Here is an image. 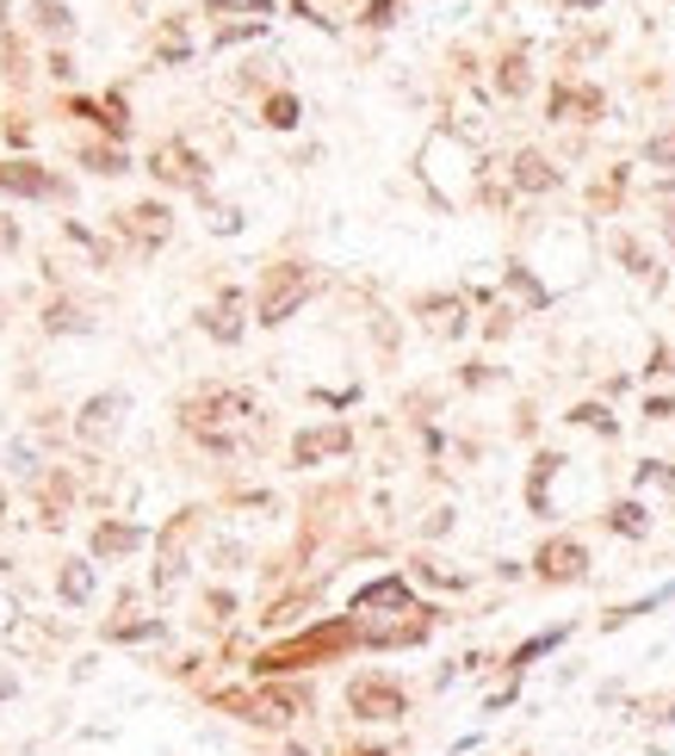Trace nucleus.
<instances>
[{"label": "nucleus", "mask_w": 675, "mask_h": 756, "mask_svg": "<svg viewBox=\"0 0 675 756\" xmlns=\"http://www.w3.org/2000/svg\"><path fill=\"white\" fill-rule=\"evenodd\" d=\"M125 230L143 242V249H149V242H161V237H168V206H130V211H125Z\"/></svg>", "instance_id": "10"}, {"label": "nucleus", "mask_w": 675, "mask_h": 756, "mask_svg": "<svg viewBox=\"0 0 675 756\" xmlns=\"http://www.w3.org/2000/svg\"><path fill=\"white\" fill-rule=\"evenodd\" d=\"M13 242H19V230H13V223H7V218H0V254L13 249Z\"/></svg>", "instance_id": "22"}, {"label": "nucleus", "mask_w": 675, "mask_h": 756, "mask_svg": "<svg viewBox=\"0 0 675 756\" xmlns=\"http://www.w3.org/2000/svg\"><path fill=\"white\" fill-rule=\"evenodd\" d=\"M613 249H620V254H626V261H632V273H651V254H644L632 237H620V242H613Z\"/></svg>", "instance_id": "19"}, {"label": "nucleus", "mask_w": 675, "mask_h": 756, "mask_svg": "<svg viewBox=\"0 0 675 756\" xmlns=\"http://www.w3.org/2000/svg\"><path fill=\"white\" fill-rule=\"evenodd\" d=\"M137 527H99V534H94V546L99 552H130V546H137Z\"/></svg>", "instance_id": "14"}, {"label": "nucleus", "mask_w": 675, "mask_h": 756, "mask_svg": "<svg viewBox=\"0 0 675 756\" xmlns=\"http://www.w3.org/2000/svg\"><path fill=\"white\" fill-rule=\"evenodd\" d=\"M118 410H125V397H118V391L94 397V403L81 410V434H87V441H99V434H112V428H118Z\"/></svg>", "instance_id": "8"}, {"label": "nucleus", "mask_w": 675, "mask_h": 756, "mask_svg": "<svg viewBox=\"0 0 675 756\" xmlns=\"http://www.w3.org/2000/svg\"><path fill=\"white\" fill-rule=\"evenodd\" d=\"M310 298V273L298 267V261H285V267H273L267 273V285H261V304H254V311H261V323H285V316L298 311V304Z\"/></svg>", "instance_id": "2"}, {"label": "nucleus", "mask_w": 675, "mask_h": 756, "mask_svg": "<svg viewBox=\"0 0 675 756\" xmlns=\"http://www.w3.org/2000/svg\"><path fill=\"white\" fill-rule=\"evenodd\" d=\"M582 570H589V552H582L577 539H551V546L539 552V577H551V584H577Z\"/></svg>", "instance_id": "4"}, {"label": "nucleus", "mask_w": 675, "mask_h": 756, "mask_svg": "<svg viewBox=\"0 0 675 756\" xmlns=\"http://www.w3.org/2000/svg\"><path fill=\"white\" fill-rule=\"evenodd\" d=\"M236 292H223V298L218 304H211V311H204V323H211V335H218V342H236V335H242V323H236Z\"/></svg>", "instance_id": "11"}, {"label": "nucleus", "mask_w": 675, "mask_h": 756, "mask_svg": "<svg viewBox=\"0 0 675 756\" xmlns=\"http://www.w3.org/2000/svg\"><path fill=\"white\" fill-rule=\"evenodd\" d=\"M354 447V434H347L341 422L335 428H310V434H298V465H316V459H335Z\"/></svg>", "instance_id": "5"}, {"label": "nucleus", "mask_w": 675, "mask_h": 756, "mask_svg": "<svg viewBox=\"0 0 675 756\" xmlns=\"http://www.w3.org/2000/svg\"><path fill=\"white\" fill-rule=\"evenodd\" d=\"M347 701H354L360 720H397V713H403V689L384 682V676H360L354 689H347Z\"/></svg>", "instance_id": "3"}, {"label": "nucleus", "mask_w": 675, "mask_h": 756, "mask_svg": "<svg viewBox=\"0 0 675 756\" xmlns=\"http://www.w3.org/2000/svg\"><path fill=\"white\" fill-rule=\"evenodd\" d=\"M639 484L644 490H669V496H675V472H669V465H639Z\"/></svg>", "instance_id": "17"}, {"label": "nucleus", "mask_w": 675, "mask_h": 756, "mask_svg": "<svg viewBox=\"0 0 675 756\" xmlns=\"http://www.w3.org/2000/svg\"><path fill=\"white\" fill-rule=\"evenodd\" d=\"M565 7H601V0H565Z\"/></svg>", "instance_id": "24"}, {"label": "nucleus", "mask_w": 675, "mask_h": 756, "mask_svg": "<svg viewBox=\"0 0 675 756\" xmlns=\"http://www.w3.org/2000/svg\"><path fill=\"white\" fill-rule=\"evenodd\" d=\"M38 19H44L50 32H68V7H50V0H44V7H38Z\"/></svg>", "instance_id": "20"}, {"label": "nucleus", "mask_w": 675, "mask_h": 756, "mask_svg": "<svg viewBox=\"0 0 675 756\" xmlns=\"http://www.w3.org/2000/svg\"><path fill=\"white\" fill-rule=\"evenodd\" d=\"M515 187H527V192H551V187H558V168H551L546 156H534V149H520V156H515Z\"/></svg>", "instance_id": "9"}, {"label": "nucleus", "mask_w": 675, "mask_h": 756, "mask_svg": "<svg viewBox=\"0 0 675 756\" xmlns=\"http://www.w3.org/2000/svg\"><path fill=\"white\" fill-rule=\"evenodd\" d=\"M663 230H669V242H675V211H663Z\"/></svg>", "instance_id": "23"}, {"label": "nucleus", "mask_w": 675, "mask_h": 756, "mask_svg": "<svg viewBox=\"0 0 675 756\" xmlns=\"http://www.w3.org/2000/svg\"><path fill=\"white\" fill-rule=\"evenodd\" d=\"M366 608H409V584H403V577H384V584L360 589V615H366Z\"/></svg>", "instance_id": "12"}, {"label": "nucleus", "mask_w": 675, "mask_h": 756, "mask_svg": "<svg viewBox=\"0 0 675 756\" xmlns=\"http://www.w3.org/2000/svg\"><path fill=\"white\" fill-rule=\"evenodd\" d=\"M608 521H613V527H620V534H632V539H639L644 527H651V521H644V508H639V503H620V508H613Z\"/></svg>", "instance_id": "16"}, {"label": "nucleus", "mask_w": 675, "mask_h": 756, "mask_svg": "<svg viewBox=\"0 0 675 756\" xmlns=\"http://www.w3.org/2000/svg\"><path fill=\"white\" fill-rule=\"evenodd\" d=\"M0 192H25V199H44V192H56V180H50V174H38L32 161H0Z\"/></svg>", "instance_id": "6"}, {"label": "nucleus", "mask_w": 675, "mask_h": 756, "mask_svg": "<svg viewBox=\"0 0 675 756\" xmlns=\"http://www.w3.org/2000/svg\"><path fill=\"white\" fill-rule=\"evenodd\" d=\"M87 589H94V570H87V565H68V570H63V601H75V608H81V601H87Z\"/></svg>", "instance_id": "13"}, {"label": "nucleus", "mask_w": 675, "mask_h": 756, "mask_svg": "<svg viewBox=\"0 0 675 756\" xmlns=\"http://www.w3.org/2000/svg\"><path fill=\"white\" fill-rule=\"evenodd\" d=\"M156 174H161V180H180V187H204L192 149H180V143H161V149H156Z\"/></svg>", "instance_id": "7"}, {"label": "nucleus", "mask_w": 675, "mask_h": 756, "mask_svg": "<svg viewBox=\"0 0 675 756\" xmlns=\"http://www.w3.org/2000/svg\"><path fill=\"white\" fill-rule=\"evenodd\" d=\"M187 422L199 428L218 453H236V447L254 434V397L249 391H204V397L187 403Z\"/></svg>", "instance_id": "1"}, {"label": "nucleus", "mask_w": 675, "mask_h": 756, "mask_svg": "<svg viewBox=\"0 0 675 756\" xmlns=\"http://www.w3.org/2000/svg\"><path fill=\"white\" fill-rule=\"evenodd\" d=\"M577 422H589V428H613V416H608V410H595V403H589V410H577Z\"/></svg>", "instance_id": "21"}, {"label": "nucleus", "mask_w": 675, "mask_h": 756, "mask_svg": "<svg viewBox=\"0 0 675 756\" xmlns=\"http://www.w3.org/2000/svg\"><path fill=\"white\" fill-rule=\"evenodd\" d=\"M669 720H675V713H669Z\"/></svg>", "instance_id": "25"}, {"label": "nucleus", "mask_w": 675, "mask_h": 756, "mask_svg": "<svg viewBox=\"0 0 675 756\" xmlns=\"http://www.w3.org/2000/svg\"><path fill=\"white\" fill-rule=\"evenodd\" d=\"M644 156L657 161V168H675V130H669V137H651V149H644Z\"/></svg>", "instance_id": "18"}, {"label": "nucleus", "mask_w": 675, "mask_h": 756, "mask_svg": "<svg viewBox=\"0 0 675 756\" xmlns=\"http://www.w3.org/2000/svg\"><path fill=\"white\" fill-rule=\"evenodd\" d=\"M267 125L292 130V125H298V99H292V94H273V99H267Z\"/></svg>", "instance_id": "15"}]
</instances>
